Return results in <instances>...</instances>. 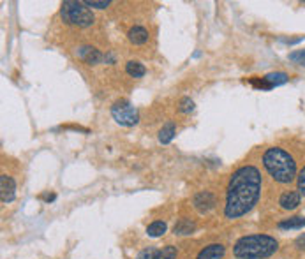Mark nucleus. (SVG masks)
I'll list each match as a JSON object with an SVG mask.
<instances>
[{
  "mask_svg": "<svg viewBox=\"0 0 305 259\" xmlns=\"http://www.w3.org/2000/svg\"><path fill=\"white\" fill-rule=\"evenodd\" d=\"M263 192V175L254 164H243L233 171L226 187L224 217L236 221L251 214L260 203Z\"/></svg>",
  "mask_w": 305,
  "mask_h": 259,
  "instance_id": "obj_1",
  "label": "nucleus"
},
{
  "mask_svg": "<svg viewBox=\"0 0 305 259\" xmlns=\"http://www.w3.org/2000/svg\"><path fill=\"white\" fill-rule=\"evenodd\" d=\"M261 164L275 184L289 185L298 177L297 159L282 147H268L261 155Z\"/></svg>",
  "mask_w": 305,
  "mask_h": 259,
  "instance_id": "obj_2",
  "label": "nucleus"
},
{
  "mask_svg": "<svg viewBox=\"0 0 305 259\" xmlns=\"http://www.w3.org/2000/svg\"><path fill=\"white\" fill-rule=\"evenodd\" d=\"M279 251V242L270 234H245L233 245L236 259H268Z\"/></svg>",
  "mask_w": 305,
  "mask_h": 259,
  "instance_id": "obj_3",
  "label": "nucleus"
},
{
  "mask_svg": "<svg viewBox=\"0 0 305 259\" xmlns=\"http://www.w3.org/2000/svg\"><path fill=\"white\" fill-rule=\"evenodd\" d=\"M60 18H62L64 23L81 27V29L92 27L95 21L94 12L85 5V2H78V0H66V2H62V5H60Z\"/></svg>",
  "mask_w": 305,
  "mask_h": 259,
  "instance_id": "obj_4",
  "label": "nucleus"
},
{
  "mask_svg": "<svg viewBox=\"0 0 305 259\" xmlns=\"http://www.w3.org/2000/svg\"><path fill=\"white\" fill-rule=\"evenodd\" d=\"M112 116L116 123L124 125V127H132L136 125L138 120H140V113L134 106H132L129 101L120 99L112 106Z\"/></svg>",
  "mask_w": 305,
  "mask_h": 259,
  "instance_id": "obj_5",
  "label": "nucleus"
},
{
  "mask_svg": "<svg viewBox=\"0 0 305 259\" xmlns=\"http://www.w3.org/2000/svg\"><path fill=\"white\" fill-rule=\"evenodd\" d=\"M215 203H217V199H215V196L210 190H201V192L196 194L192 199L194 208L198 210L199 214H208L210 210L215 208Z\"/></svg>",
  "mask_w": 305,
  "mask_h": 259,
  "instance_id": "obj_6",
  "label": "nucleus"
},
{
  "mask_svg": "<svg viewBox=\"0 0 305 259\" xmlns=\"http://www.w3.org/2000/svg\"><path fill=\"white\" fill-rule=\"evenodd\" d=\"M302 203V194L295 189H288L279 196V208L284 212H293L297 210Z\"/></svg>",
  "mask_w": 305,
  "mask_h": 259,
  "instance_id": "obj_7",
  "label": "nucleus"
},
{
  "mask_svg": "<svg viewBox=\"0 0 305 259\" xmlns=\"http://www.w3.org/2000/svg\"><path fill=\"white\" fill-rule=\"evenodd\" d=\"M224 254H226V247L223 243H210L198 252L196 259H223Z\"/></svg>",
  "mask_w": 305,
  "mask_h": 259,
  "instance_id": "obj_8",
  "label": "nucleus"
},
{
  "mask_svg": "<svg viewBox=\"0 0 305 259\" xmlns=\"http://www.w3.org/2000/svg\"><path fill=\"white\" fill-rule=\"evenodd\" d=\"M0 189H2V203H11L14 199V194H16V184H14V180L9 175H2V178H0Z\"/></svg>",
  "mask_w": 305,
  "mask_h": 259,
  "instance_id": "obj_9",
  "label": "nucleus"
},
{
  "mask_svg": "<svg viewBox=\"0 0 305 259\" xmlns=\"http://www.w3.org/2000/svg\"><path fill=\"white\" fill-rule=\"evenodd\" d=\"M127 37L132 44L141 46L149 41V30L145 29V27H141V25H136V27H132V29L127 32Z\"/></svg>",
  "mask_w": 305,
  "mask_h": 259,
  "instance_id": "obj_10",
  "label": "nucleus"
},
{
  "mask_svg": "<svg viewBox=\"0 0 305 259\" xmlns=\"http://www.w3.org/2000/svg\"><path fill=\"white\" fill-rule=\"evenodd\" d=\"M78 55H79V58H81L83 62H87V64H97V62L103 60V53H101L99 49L88 48V46L79 48Z\"/></svg>",
  "mask_w": 305,
  "mask_h": 259,
  "instance_id": "obj_11",
  "label": "nucleus"
},
{
  "mask_svg": "<svg viewBox=\"0 0 305 259\" xmlns=\"http://www.w3.org/2000/svg\"><path fill=\"white\" fill-rule=\"evenodd\" d=\"M277 226H279L280 229H302V227L305 226V217H302V215H295V217L282 219Z\"/></svg>",
  "mask_w": 305,
  "mask_h": 259,
  "instance_id": "obj_12",
  "label": "nucleus"
},
{
  "mask_svg": "<svg viewBox=\"0 0 305 259\" xmlns=\"http://www.w3.org/2000/svg\"><path fill=\"white\" fill-rule=\"evenodd\" d=\"M196 229V224H194L191 219H187V217H184V219H180V221L175 224V227H173V233L175 234H178V236H186V234H191L192 231Z\"/></svg>",
  "mask_w": 305,
  "mask_h": 259,
  "instance_id": "obj_13",
  "label": "nucleus"
},
{
  "mask_svg": "<svg viewBox=\"0 0 305 259\" xmlns=\"http://www.w3.org/2000/svg\"><path fill=\"white\" fill-rule=\"evenodd\" d=\"M125 73H127L131 78H143L147 69H145V66L141 64V62L131 60L125 64Z\"/></svg>",
  "mask_w": 305,
  "mask_h": 259,
  "instance_id": "obj_14",
  "label": "nucleus"
},
{
  "mask_svg": "<svg viewBox=\"0 0 305 259\" xmlns=\"http://www.w3.org/2000/svg\"><path fill=\"white\" fill-rule=\"evenodd\" d=\"M175 134H177V127H175L173 122H168L166 125H162V129L159 131V141L162 145H168L169 141L173 140Z\"/></svg>",
  "mask_w": 305,
  "mask_h": 259,
  "instance_id": "obj_15",
  "label": "nucleus"
},
{
  "mask_svg": "<svg viewBox=\"0 0 305 259\" xmlns=\"http://www.w3.org/2000/svg\"><path fill=\"white\" fill-rule=\"evenodd\" d=\"M166 233V222L162 221H153L149 227H147V234L152 236V238H157V236H162Z\"/></svg>",
  "mask_w": 305,
  "mask_h": 259,
  "instance_id": "obj_16",
  "label": "nucleus"
},
{
  "mask_svg": "<svg viewBox=\"0 0 305 259\" xmlns=\"http://www.w3.org/2000/svg\"><path fill=\"white\" fill-rule=\"evenodd\" d=\"M265 79H267V83L270 86H277V85H282V83L288 81V74L286 73H270L267 74V76H263Z\"/></svg>",
  "mask_w": 305,
  "mask_h": 259,
  "instance_id": "obj_17",
  "label": "nucleus"
},
{
  "mask_svg": "<svg viewBox=\"0 0 305 259\" xmlns=\"http://www.w3.org/2000/svg\"><path fill=\"white\" fill-rule=\"evenodd\" d=\"M157 259H177V247L175 245L162 247V251H159Z\"/></svg>",
  "mask_w": 305,
  "mask_h": 259,
  "instance_id": "obj_18",
  "label": "nucleus"
},
{
  "mask_svg": "<svg viewBox=\"0 0 305 259\" xmlns=\"http://www.w3.org/2000/svg\"><path fill=\"white\" fill-rule=\"evenodd\" d=\"M289 60L298 66H305V49H297V51L289 53Z\"/></svg>",
  "mask_w": 305,
  "mask_h": 259,
  "instance_id": "obj_19",
  "label": "nucleus"
},
{
  "mask_svg": "<svg viewBox=\"0 0 305 259\" xmlns=\"http://www.w3.org/2000/svg\"><path fill=\"white\" fill-rule=\"evenodd\" d=\"M297 190L305 197V166L298 171V177H297Z\"/></svg>",
  "mask_w": 305,
  "mask_h": 259,
  "instance_id": "obj_20",
  "label": "nucleus"
},
{
  "mask_svg": "<svg viewBox=\"0 0 305 259\" xmlns=\"http://www.w3.org/2000/svg\"><path fill=\"white\" fill-rule=\"evenodd\" d=\"M157 256H159V251L153 247H149V249H143L136 259H157Z\"/></svg>",
  "mask_w": 305,
  "mask_h": 259,
  "instance_id": "obj_21",
  "label": "nucleus"
},
{
  "mask_svg": "<svg viewBox=\"0 0 305 259\" xmlns=\"http://www.w3.org/2000/svg\"><path fill=\"white\" fill-rule=\"evenodd\" d=\"M178 110H180L182 113H189V111L194 110V101L191 97H184L180 101V106H178Z\"/></svg>",
  "mask_w": 305,
  "mask_h": 259,
  "instance_id": "obj_22",
  "label": "nucleus"
},
{
  "mask_svg": "<svg viewBox=\"0 0 305 259\" xmlns=\"http://www.w3.org/2000/svg\"><path fill=\"white\" fill-rule=\"evenodd\" d=\"M110 4H112V2H95V0H87V2H85L87 7H95V9H106Z\"/></svg>",
  "mask_w": 305,
  "mask_h": 259,
  "instance_id": "obj_23",
  "label": "nucleus"
},
{
  "mask_svg": "<svg viewBox=\"0 0 305 259\" xmlns=\"http://www.w3.org/2000/svg\"><path fill=\"white\" fill-rule=\"evenodd\" d=\"M295 247H297L298 251H305V233L300 234V236L295 240Z\"/></svg>",
  "mask_w": 305,
  "mask_h": 259,
  "instance_id": "obj_24",
  "label": "nucleus"
},
{
  "mask_svg": "<svg viewBox=\"0 0 305 259\" xmlns=\"http://www.w3.org/2000/svg\"><path fill=\"white\" fill-rule=\"evenodd\" d=\"M42 199H44V201H53L55 194H44V196H42Z\"/></svg>",
  "mask_w": 305,
  "mask_h": 259,
  "instance_id": "obj_25",
  "label": "nucleus"
}]
</instances>
